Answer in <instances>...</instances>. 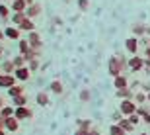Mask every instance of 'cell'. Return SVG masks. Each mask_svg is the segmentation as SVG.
Instances as JSON below:
<instances>
[{
	"label": "cell",
	"instance_id": "obj_1",
	"mask_svg": "<svg viewBox=\"0 0 150 135\" xmlns=\"http://www.w3.org/2000/svg\"><path fill=\"white\" fill-rule=\"evenodd\" d=\"M125 69H129V65H127V61H125L121 55H115V57L109 59V73H111L113 76L123 74V73H125Z\"/></svg>",
	"mask_w": 150,
	"mask_h": 135
},
{
	"label": "cell",
	"instance_id": "obj_2",
	"mask_svg": "<svg viewBox=\"0 0 150 135\" xmlns=\"http://www.w3.org/2000/svg\"><path fill=\"white\" fill-rule=\"evenodd\" d=\"M137 102L134 100H121V104H119V110H121L123 112V116H125V118H129V116H131V114H134L137 112Z\"/></svg>",
	"mask_w": 150,
	"mask_h": 135
},
{
	"label": "cell",
	"instance_id": "obj_3",
	"mask_svg": "<svg viewBox=\"0 0 150 135\" xmlns=\"http://www.w3.org/2000/svg\"><path fill=\"white\" fill-rule=\"evenodd\" d=\"M127 65H129V69H131L133 73H139V71H142V67H144V59L139 57V55H133L127 61Z\"/></svg>",
	"mask_w": 150,
	"mask_h": 135
},
{
	"label": "cell",
	"instance_id": "obj_4",
	"mask_svg": "<svg viewBox=\"0 0 150 135\" xmlns=\"http://www.w3.org/2000/svg\"><path fill=\"white\" fill-rule=\"evenodd\" d=\"M14 116H16V118L22 121V119H31V118H33V112H31L28 106H16V112H14Z\"/></svg>",
	"mask_w": 150,
	"mask_h": 135
},
{
	"label": "cell",
	"instance_id": "obj_5",
	"mask_svg": "<svg viewBox=\"0 0 150 135\" xmlns=\"http://www.w3.org/2000/svg\"><path fill=\"white\" fill-rule=\"evenodd\" d=\"M18 82V79L14 76V74H6V73H0V88H10V86H14Z\"/></svg>",
	"mask_w": 150,
	"mask_h": 135
},
{
	"label": "cell",
	"instance_id": "obj_6",
	"mask_svg": "<svg viewBox=\"0 0 150 135\" xmlns=\"http://www.w3.org/2000/svg\"><path fill=\"white\" fill-rule=\"evenodd\" d=\"M4 127H6V131L14 133V131L20 129V119H18L16 116H12V118H4Z\"/></svg>",
	"mask_w": 150,
	"mask_h": 135
},
{
	"label": "cell",
	"instance_id": "obj_7",
	"mask_svg": "<svg viewBox=\"0 0 150 135\" xmlns=\"http://www.w3.org/2000/svg\"><path fill=\"white\" fill-rule=\"evenodd\" d=\"M28 41H29V45H31V49H41L43 47V41H41V37H39V34L37 31H29L28 34Z\"/></svg>",
	"mask_w": 150,
	"mask_h": 135
},
{
	"label": "cell",
	"instance_id": "obj_8",
	"mask_svg": "<svg viewBox=\"0 0 150 135\" xmlns=\"http://www.w3.org/2000/svg\"><path fill=\"white\" fill-rule=\"evenodd\" d=\"M115 96H117V98H121V100H133V98H134V92H133V88H131V86H125V88L115 90Z\"/></svg>",
	"mask_w": 150,
	"mask_h": 135
},
{
	"label": "cell",
	"instance_id": "obj_9",
	"mask_svg": "<svg viewBox=\"0 0 150 135\" xmlns=\"http://www.w3.org/2000/svg\"><path fill=\"white\" fill-rule=\"evenodd\" d=\"M29 74H31V69H29V67H20V69H16V71H14V76H16L20 82L28 80Z\"/></svg>",
	"mask_w": 150,
	"mask_h": 135
},
{
	"label": "cell",
	"instance_id": "obj_10",
	"mask_svg": "<svg viewBox=\"0 0 150 135\" xmlns=\"http://www.w3.org/2000/svg\"><path fill=\"white\" fill-rule=\"evenodd\" d=\"M4 34H6V37H8V39L20 41V28H18V26H8V28L4 29Z\"/></svg>",
	"mask_w": 150,
	"mask_h": 135
},
{
	"label": "cell",
	"instance_id": "obj_11",
	"mask_svg": "<svg viewBox=\"0 0 150 135\" xmlns=\"http://www.w3.org/2000/svg\"><path fill=\"white\" fill-rule=\"evenodd\" d=\"M41 14V6L37 4V2H33V4H29L28 8H25V16L31 18V20H35V16H39Z\"/></svg>",
	"mask_w": 150,
	"mask_h": 135
},
{
	"label": "cell",
	"instance_id": "obj_12",
	"mask_svg": "<svg viewBox=\"0 0 150 135\" xmlns=\"http://www.w3.org/2000/svg\"><path fill=\"white\" fill-rule=\"evenodd\" d=\"M125 47H127V51L131 55H137V51H139V39H137V37H129V39L125 41Z\"/></svg>",
	"mask_w": 150,
	"mask_h": 135
},
{
	"label": "cell",
	"instance_id": "obj_13",
	"mask_svg": "<svg viewBox=\"0 0 150 135\" xmlns=\"http://www.w3.org/2000/svg\"><path fill=\"white\" fill-rule=\"evenodd\" d=\"M18 28H20V31H28V34H29V31H35V22L31 20V18H25Z\"/></svg>",
	"mask_w": 150,
	"mask_h": 135
},
{
	"label": "cell",
	"instance_id": "obj_14",
	"mask_svg": "<svg viewBox=\"0 0 150 135\" xmlns=\"http://www.w3.org/2000/svg\"><path fill=\"white\" fill-rule=\"evenodd\" d=\"M113 86H115V90H119V88H125V86H129V79L125 76V74L113 76Z\"/></svg>",
	"mask_w": 150,
	"mask_h": 135
},
{
	"label": "cell",
	"instance_id": "obj_15",
	"mask_svg": "<svg viewBox=\"0 0 150 135\" xmlns=\"http://www.w3.org/2000/svg\"><path fill=\"white\" fill-rule=\"evenodd\" d=\"M10 8L14 12H25V8H28V2L25 0H12Z\"/></svg>",
	"mask_w": 150,
	"mask_h": 135
},
{
	"label": "cell",
	"instance_id": "obj_16",
	"mask_svg": "<svg viewBox=\"0 0 150 135\" xmlns=\"http://www.w3.org/2000/svg\"><path fill=\"white\" fill-rule=\"evenodd\" d=\"M0 69H2L6 74H14L16 65H14V61H2V63H0Z\"/></svg>",
	"mask_w": 150,
	"mask_h": 135
},
{
	"label": "cell",
	"instance_id": "obj_17",
	"mask_svg": "<svg viewBox=\"0 0 150 135\" xmlns=\"http://www.w3.org/2000/svg\"><path fill=\"white\" fill-rule=\"evenodd\" d=\"M25 18H28V16H25V12H14V14H12V18H10V20H12V26H20Z\"/></svg>",
	"mask_w": 150,
	"mask_h": 135
},
{
	"label": "cell",
	"instance_id": "obj_18",
	"mask_svg": "<svg viewBox=\"0 0 150 135\" xmlns=\"http://www.w3.org/2000/svg\"><path fill=\"white\" fill-rule=\"evenodd\" d=\"M35 100H37L39 106H49L51 98H49V94H47V92H39V94L35 96Z\"/></svg>",
	"mask_w": 150,
	"mask_h": 135
},
{
	"label": "cell",
	"instance_id": "obj_19",
	"mask_svg": "<svg viewBox=\"0 0 150 135\" xmlns=\"http://www.w3.org/2000/svg\"><path fill=\"white\" fill-rule=\"evenodd\" d=\"M20 94H23V86L20 84H14V86H10V88H8V96H10V98H16V96H20Z\"/></svg>",
	"mask_w": 150,
	"mask_h": 135
},
{
	"label": "cell",
	"instance_id": "obj_20",
	"mask_svg": "<svg viewBox=\"0 0 150 135\" xmlns=\"http://www.w3.org/2000/svg\"><path fill=\"white\" fill-rule=\"evenodd\" d=\"M62 82L61 80H53V82H51V92H53V94H57V96H61L62 94Z\"/></svg>",
	"mask_w": 150,
	"mask_h": 135
},
{
	"label": "cell",
	"instance_id": "obj_21",
	"mask_svg": "<svg viewBox=\"0 0 150 135\" xmlns=\"http://www.w3.org/2000/svg\"><path fill=\"white\" fill-rule=\"evenodd\" d=\"M31 51V45H29L28 39H20V55H25Z\"/></svg>",
	"mask_w": 150,
	"mask_h": 135
},
{
	"label": "cell",
	"instance_id": "obj_22",
	"mask_svg": "<svg viewBox=\"0 0 150 135\" xmlns=\"http://www.w3.org/2000/svg\"><path fill=\"white\" fill-rule=\"evenodd\" d=\"M125 133H127V131L123 129L119 124H113L111 127H109V135H125Z\"/></svg>",
	"mask_w": 150,
	"mask_h": 135
},
{
	"label": "cell",
	"instance_id": "obj_23",
	"mask_svg": "<svg viewBox=\"0 0 150 135\" xmlns=\"http://www.w3.org/2000/svg\"><path fill=\"white\" fill-rule=\"evenodd\" d=\"M12 61H14V65H16V69H20V67H25V65H28V59H25L23 55H18V57H14Z\"/></svg>",
	"mask_w": 150,
	"mask_h": 135
},
{
	"label": "cell",
	"instance_id": "obj_24",
	"mask_svg": "<svg viewBox=\"0 0 150 135\" xmlns=\"http://www.w3.org/2000/svg\"><path fill=\"white\" fill-rule=\"evenodd\" d=\"M12 102H14V106H25V104H28V96L20 94V96H16V98H12Z\"/></svg>",
	"mask_w": 150,
	"mask_h": 135
},
{
	"label": "cell",
	"instance_id": "obj_25",
	"mask_svg": "<svg viewBox=\"0 0 150 135\" xmlns=\"http://www.w3.org/2000/svg\"><path fill=\"white\" fill-rule=\"evenodd\" d=\"M14 112H16V108H12V106H4L2 110H0L2 118H12V116H14Z\"/></svg>",
	"mask_w": 150,
	"mask_h": 135
},
{
	"label": "cell",
	"instance_id": "obj_26",
	"mask_svg": "<svg viewBox=\"0 0 150 135\" xmlns=\"http://www.w3.org/2000/svg\"><path fill=\"white\" fill-rule=\"evenodd\" d=\"M133 34H134V35L146 34V26H144V24H134V26H133Z\"/></svg>",
	"mask_w": 150,
	"mask_h": 135
},
{
	"label": "cell",
	"instance_id": "obj_27",
	"mask_svg": "<svg viewBox=\"0 0 150 135\" xmlns=\"http://www.w3.org/2000/svg\"><path fill=\"white\" fill-rule=\"evenodd\" d=\"M119 125H121V127H123L125 131H133V129H134V125L131 124V121H129V118H123L121 121H119Z\"/></svg>",
	"mask_w": 150,
	"mask_h": 135
},
{
	"label": "cell",
	"instance_id": "obj_28",
	"mask_svg": "<svg viewBox=\"0 0 150 135\" xmlns=\"http://www.w3.org/2000/svg\"><path fill=\"white\" fill-rule=\"evenodd\" d=\"M134 102H137V106H140L142 102H146L148 100V94H144V92H139V94H134V98H133Z\"/></svg>",
	"mask_w": 150,
	"mask_h": 135
},
{
	"label": "cell",
	"instance_id": "obj_29",
	"mask_svg": "<svg viewBox=\"0 0 150 135\" xmlns=\"http://www.w3.org/2000/svg\"><path fill=\"white\" fill-rule=\"evenodd\" d=\"M78 127L88 131L90 127H92V119H78Z\"/></svg>",
	"mask_w": 150,
	"mask_h": 135
},
{
	"label": "cell",
	"instance_id": "obj_30",
	"mask_svg": "<svg viewBox=\"0 0 150 135\" xmlns=\"http://www.w3.org/2000/svg\"><path fill=\"white\" fill-rule=\"evenodd\" d=\"M0 18H10V8H8V6L6 4H0Z\"/></svg>",
	"mask_w": 150,
	"mask_h": 135
},
{
	"label": "cell",
	"instance_id": "obj_31",
	"mask_svg": "<svg viewBox=\"0 0 150 135\" xmlns=\"http://www.w3.org/2000/svg\"><path fill=\"white\" fill-rule=\"evenodd\" d=\"M78 8H80L82 12H86L90 8V0H78Z\"/></svg>",
	"mask_w": 150,
	"mask_h": 135
},
{
	"label": "cell",
	"instance_id": "obj_32",
	"mask_svg": "<svg viewBox=\"0 0 150 135\" xmlns=\"http://www.w3.org/2000/svg\"><path fill=\"white\" fill-rule=\"evenodd\" d=\"M129 121H131L133 125H137V124L140 121V116H139L137 112H134V114H131V116H129Z\"/></svg>",
	"mask_w": 150,
	"mask_h": 135
},
{
	"label": "cell",
	"instance_id": "obj_33",
	"mask_svg": "<svg viewBox=\"0 0 150 135\" xmlns=\"http://www.w3.org/2000/svg\"><path fill=\"white\" fill-rule=\"evenodd\" d=\"M123 118H125V116H123L121 110H119V112H113V124H119V121H121Z\"/></svg>",
	"mask_w": 150,
	"mask_h": 135
},
{
	"label": "cell",
	"instance_id": "obj_34",
	"mask_svg": "<svg viewBox=\"0 0 150 135\" xmlns=\"http://www.w3.org/2000/svg\"><path fill=\"white\" fill-rule=\"evenodd\" d=\"M80 100H82V102L90 100V90H82V92H80Z\"/></svg>",
	"mask_w": 150,
	"mask_h": 135
},
{
	"label": "cell",
	"instance_id": "obj_35",
	"mask_svg": "<svg viewBox=\"0 0 150 135\" xmlns=\"http://www.w3.org/2000/svg\"><path fill=\"white\" fill-rule=\"evenodd\" d=\"M28 65H29V69H31V71H35V69L39 67V61H37V59H31V61H28Z\"/></svg>",
	"mask_w": 150,
	"mask_h": 135
},
{
	"label": "cell",
	"instance_id": "obj_36",
	"mask_svg": "<svg viewBox=\"0 0 150 135\" xmlns=\"http://www.w3.org/2000/svg\"><path fill=\"white\" fill-rule=\"evenodd\" d=\"M88 135H100V129H98V127H90Z\"/></svg>",
	"mask_w": 150,
	"mask_h": 135
},
{
	"label": "cell",
	"instance_id": "obj_37",
	"mask_svg": "<svg viewBox=\"0 0 150 135\" xmlns=\"http://www.w3.org/2000/svg\"><path fill=\"white\" fill-rule=\"evenodd\" d=\"M74 135H88V131H86V129H80V127H78V129H76V133H74Z\"/></svg>",
	"mask_w": 150,
	"mask_h": 135
},
{
	"label": "cell",
	"instance_id": "obj_38",
	"mask_svg": "<svg viewBox=\"0 0 150 135\" xmlns=\"http://www.w3.org/2000/svg\"><path fill=\"white\" fill-rule=\"evenodd\" d=\"M142 118H144V121H146V124H150V114H144Z\"/></svg>",
	"mask_w": 150,
	"mask_h": 135
},
{
	"label": "cell",
	"instance_id": "obj_39",
	"mask_svg": "<svg viewBox=\"0 0 150 135\" xmlns=\"http://www.w3.org/2000/svg\"><path fill=\"white\" fill-rule=\"evenodd\" d=\"M6 104H4V98H2V96H0V110H2V108H4Z\"/></svg>",
	"mask_w": 150,
	"mask_h": 135
},
{
	"label": "cell",
	"instance_id": "obj_40",
	"mask_svg": "<svg viewBox=\"0 0 150 135\" xmlns=\"http://www.w3.org/2000/svg\"><path fill=\"white\" fill-rule=\"evenodd\" d=\"M144 65H146V69L150 71V59H144Z\"/></svg>",
	"mask_w": 150,
	"mask_h": 135
},
{
	"label": "cell",
	"instance_id": "obj_41",
	"mask_svg": "<svg viewBox=\"0 0 150 135\" xmlns=\"http://www.w3.org/2000/svg\"><path fill=\"white\" fill-rule=\"evenodd\" d=\"M144 57H146V59H150V47H148V49L144 51Z\"/></svg>",
	"mask_w": 150,
	"mask_h": 135
},
{
	"label": "cell",
	"instance_id": "obj_42",
	"mask_svg": "<svg viewBox=\"0 0 150 135\" xmlns=\"http://www.w3.org/2000/svg\"><path fill=\"white\" fill-rule=\"evenodd\" d=\"M4 37H6V34H4V31H2V29H0V41L4 39Z\"/></svg>",
	"mask_w": 150,
	"mask_h": 135
},
{
	"label": "cell",
	"instance_id": "obj_43",
	"mask_svg": "<svg viewBox=\"0 0 150 135\" xmlns=\"http://www.w3.org/2000/svg\"><path fill=\"white\" fill-rule=\"evenodd\" d=\"M0 135H6V131H4V127H0Z\"/></svg>",
	"mask_w": 150,
	"mask_h": 135
},
{
	"label": "cell",
	"instance_id": "obj_44",
	"mask_svg": "<svg viewBox=\"0 0 150 135\" xmlns=\"http://www.w3.org/2000/svg\"><path fill=\"white\" fill-rule=\"evenodd\" d=\"M0 57H2V49H0Z\"/></svg>",
	"mask_w": 150,
	"mask_h": 135
},
{
	"label": "cell",
	"instance_id": "obj_45",
	"mask_svg": "<svg viewBox=\"0 0 150 135\" xmlns=\"http://www.w3.org/2000/svg\"><path fill=\"white\" fill-rule=\"evenodd\" d=\"M148 100H150V92H148Z\"/></svg>",
	"mask_w": 150,
	"mask_h": 135
},
{
	"label": "cell",
	"instance_id": "obj_46",
	"mask_svg": "<svg viewBox=\"0 0 150 135\" xmlns=\"http://www.w3.org/2000/svg\"><path fill=\"white\" fill-rule=\"evenodd\" d=\"M139 135H146V133H139Z\"/></svg>",
	"mask_w": 150,
	"mask_h": 135
},
{
	"label": "cell",
	"instance_id": "obj_47",
	"mask_svg": "<svg viewBox=\"0 0 150 135\" xmlns=\"http://www.w3.org/2000/svg\"><path fill=\"white\" fill-rule=\"evenodd\" d=\"M0 119H2V114H0Z\"/></svg>",
	"mask_w": 150,
	"mask_h": 135
},
{
	"label": "cell",
	"instance_id": "obj_48",
	"mask_svg": "<svg viewBox=\"0 0 150 135\" xmlns=\"http://www.w3.org/2000/svg\"><path fill=\"white\" fill-rule=\"evenodd\" d=\"M0 73H2V69H0Z\"/></svg>",
	"mask_w": 150,
	"mask_h": 135
}]
</instances>
